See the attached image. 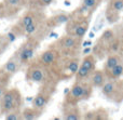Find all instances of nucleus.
Masks as SVG:
<instances>
[{
    "instance_id": "1",
    "label": "nucleus",
    "mask_w": 123,
    "mask_h": 120,
    "mask_svg": "<svg viewBox=\"0 0 123 120\" xmlns=\"http://www.w3.org/2000/svg\"><path fill=\"white\" fill-rule=\"evenodd\" d=\"M22 106L21 93L16 89L6 90L0 99V110L2 114H8L10 112L19 110Z\"/></svg>"
},
{
    "instance_id": "2",
    "label": "nucleus",
    "mask_w": 123,
    "mask_h": 120,
    "mask_svg": "<svg viewBox=\"0 0 123 120\" xmlns=\"http://www.w3.org/2000/svg\"><path fill=\"white\" fill-rule=\"evenodd\" d=\"M102 92L107 99L115 103L123 100V81L117 79H108L102 87Z\"/></svg>"
},
{
    "instance_id": "3",
    "label": "nucleus",
    "mask_w": 123,
    "mask_h": 120,
    "mask_svg": "<svg viewBox=\"0 0 123 120\" xmlns=\"http://www.w3.org/2000/svg\"><path fill=\"white\" fill-rule=\"evenodd\" d=\"M91 93H92V84L82 83L81 81L77 80V82L72 86L71 90H70L68 100H69L70 104H71L74 103V102L81 101V100L89 99Z\"/></svg>"
},
{
    "instance_id": "4",
    "label": "nucleus",
    "mask_w": 123,
    "mask_h": 120,
    "mask_svg": "<svg viewBox=\"0 0 123 120\" xmlns=\"http://www.w3.org/2000/svg\"><path fill=\"white\" fill-rule=\"evenodd\" d=\"M68 22H69V24H68V26H67L68 34L72 35V36H74V37H78V38H82L87 30V26H89L87 22L83 21V19L79 21L78 19L74 22H72L71 19H69Z\"/></svg>"
},
{
    "instance_id": "5",
    "label": "nucleus",
    "mask_w": 123,
    "mask_h": 120,
    "mask_svg": "<svg viewBox=\"0 0 123 120\" xmlns=\"http://www.w3.org/2000/svg\"><path fill=\"white\" fill-rule=\"evenodd\" d=\"M37 49V42H32L31 40L28 41L26 44H24V47L21 49L18 53V57L21 60L22 63L24 62H27L29 61L30 58L34 56V53H35V50Z\"/></svg>"
},
{
    "instance_id": "6",
    "label": "nucleus",
    "mask_w": 123,
    "mask_h": 120,
    "mask_svg": "<svg viewBox=\"0 0 123 120\" xmlns=\"http://www.w3.org/2000/svg\"><path fill=\"white\" fill-rule=\"evenodd\" d=\"M27 77L29 80H31L32 82H42L45 78V73L44 69L42 67L38 66V65H32L28 69Z\"/></svg>"
},
{
    "instance_id": "7",
    "label": "nucleus",
    "mask_w": 123,
    "mask_h": 120,
    "mask_svg": "<svg viewBox=\"0 0 123 120\" xmlns=\"http://www.w3.org/2000/svg\"><path fill=\"white\" fill-rule=\"evenodd\" d=\"M57 57H58L57 51L54 49H49L41 54L39 60H40V63L42 65H44V66H50V65H53V63L56 62Z\"/></svg>"
},
{
    "instance_id": "8",
    "label": "nucleus",
    "mask_w": 123,
    "mask_h": 120,
    "mask_svg": "<svg viewBox=\"0 0 123 120\" xmlns=\"http://www.w3.org/2000/svg\"><path fill=\"white\" fill-rule=\"evenodd\" d=\"M78 37H74L72 35H68V36L64 37L63 39L60 41L61 48L65 51H72L78 47Z\"/></svg>"
},
{
    "instance_id": "9",
    "label": "nucleus",
    "mask_w": 123,
    "mask_h": 120,
    "mask_svg": "<svg viewBox=\"0 0 123 120\" xmlns=\"http://www.w3.org/2000/svg\"><path fill=\"white\" fill-rule=\"evenodd\" d=\"M107 77L106 74L102 70H94L91 74V84L92 87H96V88H102L104 83L106 82Z\"/></svg>"
},
{
    "instance_id": "10",
    "label": "nucleus",
    "mask_w": 123,
    "mask_h": 120,
    "mask_svg": "<svg viewBox=\"0 0 123 120\" xmlns=\"http://www.w3.org/2000/svg\"><path fill=\"white\" fill-rule=\"evenodd\" d=\"M24 0H4V11L10 12V14L16 13L23 6Z\"/></svg>"
},
{
    "instance_id": "11",
    "label": "nucleus",
    "mask_w": 123,
    "mask_h": 120,
    "mask_svg": "<svg viewBox=\"0 0 123 120\" xmlns=\"http://www.w3.org/2000/svg\"><path fill=\"white\" fill-rule=\"evenodd\" d=\"M21 60H19L18 56H13L11 57L8 62L4 65V70L9 74H15L19 68V64H21Z\"/></svg>"
},
{
    "instance_id": "12",
    "label": "nucleus",
    "mask_w": 123,
    "mask_h": 120,
    "mask_svg": "<svg viewBox=\"0 0 123 120\" xmlns=\"http://www.w3.org/2000/svg\"><path fill=\"white\" fill-rule=\"evenodd\" d=\"M69 19H70V16L68 14H66V13H60V14H56L53 17H51L48 21V25L51 26V27L52 26H60L62 24L67 23L69 21Z\"/></svg>"
},
{
    "instance_id": "13",
    "label": "nucleus",
    "mask_w": 123,
    "mask_h": 120,
    "mask_svg": "<svg viewBox=\"0 0 123 120\" xmlns=\"http://www.w3.org/2000/svg\"><path fill=\"white\" fill-rule=\"evenodd\" d=\"M48 101H49V97H48L47 95H44L43 93H38V94L35 96L34 101H32V106L42 112L45 108V106H47Z\"/></svg>"
},
{
    "instance_id": "14",
    "label": "nucleus",
    "mask_w": 123,
    "mask_h": 120,
    "mask_svg": "<svg viewBox=\"0 0 123 120\" xmlns=\"http://www.w3.org/2000/svg\"><path fill=\"white\" fill-rule=\"evenodd\" d=\"M105 74H106L107 79H119L121 76H123V64L120 62L111 69L105 71Z\"/></svg>"
},
{
    "instance_id": "15",
    "label": "nucleus",
    "mask_w": 123,
    "mask_h": 120,
    "mask_svg": "<svg viewBox=\"0 0 123 120\" xmlns=\"http://www.w3.org/2000/svg\"><path fill=\"white\" fill-rule=\"evenodd\" d=\"M41 110L37 109V108L32 107V108H25L22 113V119L24 120H34L37 119L39 116L41 115Z\"/></svg>"
},
{
    "instance_id": "16",
    "label": "nucleus",
    "mask_w": 123,
    "mask_h": 120,
    "mask_svg": "<svg viewBox=\"0 0 123 120\" xmlns=\"http://www.w3.org/2000/svg\"><path fill=\"white\" fill-rule=\"evenodd\" d=\"M84 119H89V120H99V119H107L108 118V114L107 112L102 109H98V110H93V112H89L85 114V116L83 117Z\"/></svg>"
},
{
    "instance_id": "17",
    "label": "nucleus",
    "mask_w": 123,
    "mask_h": 120,
    "mask_svg": "<svg viewBox=\"0 0 123 120\" xmlns=\"http://www.w3.org/2000/svg\"><path fill=\"white\" fill-rule=\"evenodd\" d=\"M34 22H36V16H35V14L31 12H27L21 19V21H19V26L22 27V30H24V28L27 27L30 24H32Z\"/></svg>"
},
{
    "instance_id": "18",
    "label": "nucleus",
    "mask_w": 123,
    "mask_h": 120,
    "mask_svg": "<svg viewBox=\"0 0 123 120\" xmlns=\"http://www.w3.org/2000/svg\"><path fill=\"white\" fill-rule=\"evenodd\" d=\"M120 63V57L117 55V54H111L108 58H107L106 63H105V71L111 69L112 67H115L117 64Z\"/></svg>"
},
{
    "instance_id": "19",
    "label": "nucleus",
    "mask_w": 123,
    "mask_h": 120,
    "mask_svg": "<svg viewBox=\"0 0 123 120\" xmlns=\"http://www.w3.org/2000/svg\"><path fill=\"white\" fill-rule=\"evenodd\" d=\"M81 66H83V67H85V68H87L89 70L93 71L94 67H95V58H94V56L87 55L86 57H84L82 63H81Z\"/></svg>"
},
{
    "instance_id": "20",
    "label": "nucleus",
    "mask_w": 123,
    "mask_h": 120,
    "mask_svg": "<svg viewBox=\"0 0 123 120\" xmlns=\"http://www.w3.org/2000/svg\"><path fill=\"white\" fill-rule=\"evenodd\" d=\"M80 118V112L74 107H71L69 109V112L65 113V115H64V119L66 120H78Z\"/></svg>"
},
{
    "instance_id": "21",
    "label": "nucleus",
    "mask_w": 123,
    "mask_h": 120,
    "mask_svg": "<svg viewBox=\"0 0 123 120\" xmlns=\"http://www.w3.org/2000/svg\"><path fill=\"white\" fill-rule=\"evenodd\" d=\"M91 73L92 71L89 70L87 68H85V67H83V66H80L78 68V70H77V73H76L77 80H78V81H82V79L87 78L90 75H91Z\"/></svg>"
},
{
    "instance_id": "22",
    "label": "nucleus",
    "mask_w": 123,
    "mask_h": 120,
    "mask_svg": "<svg viewBox=\"0 0 123 120\" xmlns=\"http://www.w3.org/2000/svg\"><path fill=\"white\" fill-rule=\"evenodd\" d=\"M109 9L116 11V12H121L123 10V0H112L109 4Z\"/></svg>"
},
{
    "instance_id": "23",
    "label": "nucleus",
    "mask_w": 123,
    "mask_h": 120,
    "mask_svg": "<svg viewBox=\"0 0 123 120\" xmlns=\"http://www.w3.org/2000/svg\"><path fill=\"white\" fill-rule=\"evenodd\" d=\"M115 39V32L112 30L108 29V30H105L102 35V40L103 41H106V42H111L113 41Z\"/></svg>"
},
{
    "instance_id": "24",
    "label": "nucleus",
    "mask_w": 123,
    "mask_h": 120,
    "mask_svg": "<svg viewBox=\"0 0 123 120\" xmlns=\"http://www.w3.org/2000/svg\"><path fill=\"white\" fill-rule=\"evenodd\" d=\"M6 120H18L22 119V114L19 110H14V112H10L6 114Z\"/></svg>"
},
{
    "instance_id": "25",
    "label": "nucleus",
    "mask_w": 123,
    "mask_h": 120,
    "mask_svg": "<svg viewBox=\"0 0 123 120\" xmlns=\"http://www.w3.org/2000/svg\"><path fill=\"white\" fill-rule=\"evenodd\" d=\"M37 29H38V23H37V22H34L32 24H30V25H28L27 27L24 28V32H25L26 35H31V34H34Z\"/></svg>"
},
{
    "instance_id": "26",
    "label": "nucleus",
    "mask_w": 123,
    "mask_h": 120,
    "mask_svg": "<svg viewBox=\"0 0 123 120\" xmlns=\"http://www.w3.org/2000/svg\"><path fill=\"white\" fill-rule=\"evenodd\" d=\"M100 1H102V0H82V4H84L85 6H87V8L93 10L94 8H96V6L99 4Z\"/></svg>"
},
{
    "instance_id": "27",
    "label": "nucleus",
    "mask_w": 123,
    "mask_h": 120,
    "mask_svg": "<svg viewBox=\"0 0 123 120\" xmlns=\"http://www.w3.org/2000/svg\"><path fill=\"white\" fill-rule=\"evenodd\" d=\"M16 38H17V34L15 32V29H12L11 32H9L8 34L4 36V39L6 40V42H8V43L13 42V41H14Z\"/></svg>"
},
{
    "instance_id": "28",
    "label": "nucleus",
    "mask_w": 123,
    "mask_h": 120,
    "mask_svg": "<svg viewBox=\"0 0 123 120\" xmlns=\"http://www.w3.org/2000/svg\"><path fill=\"white\" fill-rule=\"evenodd\" d=\"M37 1H38V3L40 4L41 6H50L54 0H37Z\"/></svg>"
},
{
    "instance_id": "29",
    "label": "nucleus",
    "mask_w": 123,
    "mask_h": 120,
    "mask_svg": "<svg viewBox=\"0 0 123 120\" xmlns=\"http://www.w3.org/2000/svg\"><path fill=\"white\" fill-rule=\"evenodd\" d=\"M6 91V86L4 84H2V83H0V99L2 97V95L4 94V92Z\"/></svg>"
},
{
    "instance_id": "30",
    "label": "nucleus",
    "mask_w": 123,
    "mask_h": 120,
    "mask_svg": "<svg viewBox=\"0 0 123 120\" xmlns=\"http://www.w3.org/2000/svg\"><path fill=\"white\" fill-rule=\"evenodd\" d=\"M29 1H31V2H32V1H37V0H29Z\"/></svg>"
}]
</instances>
